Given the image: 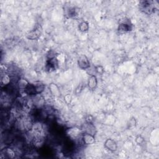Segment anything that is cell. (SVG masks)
Returning a JSON list of instances; mask_svg holds the SVG:
<instances>
[{
  "label": "cell",
  "instance_id": "8992f818",
  "mask_svg": "<svg viewBox=\"0 0 159 159\" xmlns=\"http://www.w3.org/2000/svg\"><path fill=\"white\" fill-rule=\"evenodd\" d=\"M16 155V153L14 149L11 147H6L1 150V157L12 158H15Z\"/></svg>",
  "mask_w": 159,
  "mask_h": 159
},
{
  "label": "cell",
  "instance_id": "2e32d148",
  "mask_svg": "<svg viewBox=\"0 0 159 159\" xmlns=\"http://www.w3.org/2000/svg\"><path fill=\"white\" fill-rule=\"evenodd\" d=\"M49 88H50V90L51 91V93L55 95V96H59L60 93V91L57 87V86L55 84H53V83H52L50 84V85L49 86Z\"/></svg>",
  "mask_w": 159,
  "mask_h": 159
},
{
  "label": "cell",
  "instance_id": "5bb4252c",
  "mask_svg": "<svg viewBox=\"0 0 159 159\" xmlns=\"http://www.w3.org/2000/svg\"><path fill=\"white\" fill-rule=\"evenodd\" d=\"M35 88V90H36V93L37 94H41L45 89V84L43 83H42V82H35L34 83Z\"/></svg>",
  "mask_w": 159,
  "mask_h": 159
},
{
  "label": "cell",
  "instance_id": "5b68a950",
  "mask_svg": "<svg viewBox=\"0 0 159 159\" xmlns=\"http://www.w3.org/2000/svg\"><path fill=\"white\" fill-rule=\"evenodd\" d=\"M78 65L79 67L83 70L88 69L90 66L89 61L87 57L84 55H81L79 57L78 59Z\"/></svg>",
  "mask_w": 159,
  "mask_h": 159
},
{
  "label": "cell",
  "instance_id": "277c9868",
  "mask_svg": "<svg viewBox=\"0 0 159 159\" xmlns=\"http://www.w3.org/2000/svg\"><path fill=\"white\" fill-rule=\"evenodd\" d=\"M42 32V27L40 25H37L32 30H30L27 35V37L30 40H34L39 38Z\"/></svg>",
  "mask_w": 159,
  "mask_h": 159
},
{
  "label": "cell",
  "instance_id": "3957f363",
  "mask_svg": "<svg viewBox=\"0 0 159 159\" xmlns=\"http://www.w3.org/2000/svg\"><path fill=\"white\" fill-rule=\"evenodd\" d=\"M58 66V60L56 57L48 58L45 63V70L48 72H52L57 69Z\"/></svg>",
  "mask_w": 159,
  "mask_h": 159
},
{
  "label": "cell",
  "instance_id": "ba28073f",
  "mask_svg": "<svg viewBox=\"0 0 159 159\" xmlns=\"http://www.w3.org/2000/svg\"><path fill=\"white\" fill-rule=\"evenodd\" d=\"M81 130L83 131V133L89 134H91L94 136L96 132V127L91 122H86V123L85 124H84L83 128Z\"/></svg>",
  "mask_w": 159,
  "mask_h": 159
},
{
  "label": "cell",
  "instance_id": "6da1fadb",
  "mask_svg": "<svg viewBox=\"0 0 159 159\" xmlns=\"http://www.w3.org/2000/svg\"><path fill=\"white\" fill-rule=\"evenodd\" d=\"M139 9L143 12L150 14L155 10L153 2L152 1H141L139 3Z\"/></svg>",
  "mask_w": 159,
  "mask_h": 159
},
{
  "label": "cell",
  "instance_id": "30bf717a",
  "mask_svg": "<svg viewBox=\"0 0 159 159\" xmlns=\"http://www.w3.org/2000/svg\"><path fill=\"white\" fill-rule=\"evenodd\" d=\"M81 139L83 140V142L84 144L86 145H90L94 142L95 139L94 135H92L89 134L83 133L81 136Z\"/></svg>",
  "mask_w": 159,
  "mask_h": 159
},
{
  "label": "cell",
  "instance_id": "52a82bcc",
  "mask_svg": "<svg viewBox=\"0 0 159 159\" xmlns=\"http://www.w3.org/2000/svg\"><path fill=\"white\" fill-rule=\"evenodd\" d=\"M132 24H131L129 20H124L119 25V27H118V30L119 32H129L132 30Z\"/></svg>",
  "mask_w": 159,
  "mask_h": 159
},
{
  "label": "cell",
  "instance_id": "7a4b0ae2",
  "mask_svg": "<svg viewBox=\"0 0 159 159\" xmlns=\"http://www.w3.org/2000/svg\"><path fill=\"white\" fill-rule=\"evenodd\" d=\"M65 133L67 138L75 140L80 137V135L83 134V131L81 129L73 127L66 129Z\"/></svg>",
  "mask_w": 159,
  "mask_h": 159
},
{
  "label": "cell",
  "instance_id": "8fae6325",
  "mask_svg": "<svg viewBox=\"0 0 159 159\" xmlns=\"http://www.w3.org/2000/svg\"><path fill=\"white\" fill-rule=\"evenodd\" d=\"M104 146L110 151L114 152L117 148V145L116 144V142L111 139H107L104 142Z\"/></svg>",
  "mask_w": 159,
  "mask_h": 159
},
{
  "label": "cell",
  "instance_id": "9c48e42d",
  "mask_svg": "<svg viewBox=\"0 0 159 159\" xmlns=\"http://www.w3.org/2000/svg\"><path fill=\"white\" fill-rule=\"evenodd\" d=\"M11 81H12V78L9 73H7L6 72H4V73H1V84L2 87H4L9 84L10 83H11Z\"/></svg>",
  "mask_w": 159,
  "mask_h": 159
},
{
  "label": "cell",
  "instance_id": "ac0fdd59",
  "mask_svg": "<svg viewBox=\"0 0 159 159\" xmlns=\"http://www.w3.org/2000/svg\"><path fill=\"white\" fill-rule=\"evenodd\" d=\"M96 71L100 74H102L104 72V69L101 66H98L96 68Z\"/></svg>",
  "mask_w": 159,
  "mask_h": 159
},
{
  "label": "cell",
  "instance_id": "e0dca14e",
  "mask_svg": "<svg viewBox=\"0 0 159 159\" xmlns=\"http://www.w3.org/2000/svg\"><path fill=\"white\" fill-rule=\"evenodd\" d=\"M89 29V24L86 21H83L79 24V30L81 32L87 31Z\"/></svg>",
  "mask_w": 159,
  "mask_h": 159
},
{
  "label": "cell",
  "instance_id": "9a60e30c",
  "mask_svg": "<svg viewBox=\"0 0 159 159\" xmlns=\"http://www.w3.org/2000/svg\"><path fill=\"white\" fill-rule=\"evenodd\" d=\"M76 8L74 7H69L66 10V16L69 17H73L76 16Z\"/></svg>",
  "mask_w": 159,
  "mask_h": 159
},
{
  "label": "cell",
  "instance_id": "4fadbf2b",
  "mask_svg": "<svg viewBox=\"0 0 159 159\" xmlns=\"http://www.w3.org/2000/svg\"><path fill=\"white\" fill-rule=\"evenodd\" d=\"M98 84V81H97V78L96 76L95 75H91L88 80V85L89 86V88L91 89H94Z\"/></svg>",
  "mask_w": 159,
  "mask_h": 159
},
{
  "label": "cell",
  "instance_id": "7c38bea8",
  "mask_svg": "<svg viewBox=\"0 0 159 159\" xmlns=\"http://www.w3.org/2000/svg\"><path fill=\"white\" fill-rule=\"evenodd\" d=\"M16 84H17L16 85L17 86L18 89L24 91L25 89L27 88V86H28V84H29V83L25 79L19 78Z\"/></svg>",
  "mask_w": 159,
  "mask_h": 159
}]
</instances>
